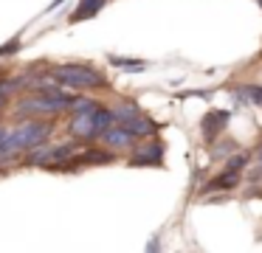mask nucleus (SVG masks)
<instances>
[{
	"label": "nucleus",
	"mask_w": 262,
	"mask_h": 253,
	"mask_svg": "<svg viewBox=\"0 0 262 253\" xmlns=\"http://www.w3.org/2000/svg\"><path fill=\"white\" fill-rule=\"evenodd\" d=\"M245 166V155H234L231 160L226 163V172H237V169H243Z\"/></svg>",
	"instance_id": "nucleus-12"
},
{
	"label": "nucleus",
	"mask_w": 262,
	"mask_h": 253,
	"mask_svg": "<svg viewBox=\"0 0 262 253\" xmlns=\"http://www.w3.org/2000/svg\"><path fill=\"white\" fill-rule=\"evenodd\" d=\"M6 135H9V132H6V127H0V144L6 141Z\"/></svg>",
	"instance_id": "nucleus-15"
},
{
	"label": "nucleus",
	"mask_w": 262,
	"mask_h": 253,
	"mask_svg": "<svg viewBox=\"0 0 262 253\" xmlns=\"http://www.w3.org/2000/svg\"><path fill=\"white\" fill-rule=\"evenodd\" d=\"M124 129H127L130 135H136V138H138V135H149V132H152L155 124L149 121V118H144V116H136V118H130V121L124 124Z\"/></svg>",
	"instance_id": "nucleus-9"
},
{
	"label": "nucleus",
	"mask_w": 262,
	"mask_h": 253,
	"mask_svg": "<svg viewBox=\"0 0 262 253\" xmlns=\"http://www.w3.org/2000/svg\"><path fill=\"white\" fill-rule=\"evenodd\" d=\"M147 253H158V239H152V242H149V247H147Z\"/></svg>",
	"instance_id": "nucleus-14"
},
{
	"label": "nucleus",
	"mask_w": 262,
	"mask_h": 253,
	"mask_svg": "<svg viewBox=\"0 0 262 253\" xmlns=\"http://www.w3.org/2000/svg\"><path fill=\"white\" fill-rule=\"evenodd\" d=\"M110 62H113L116 67H127V71H144V62H130V59H121V56H110Z\"/></svg>",
	"instance_id": "nucleus-11"
},
{
	"label": "nucleus",
	"mask_w": 262,
	"mask_h": 253,
	"mask_svg": "<svg viewBox=\"0 0 262 253\" xmlns=\"http://www.w3.org/2000/svg\"><path fill=\"white\" fill-rule=\"evenodd\" d=\"M96 110L93 112H79V116H74V121H71V135L74 138H96L99 129H96Z\"/></svg>",
	"instance_id": "nucleus-4"
},
{
	"label": "nucleus",
	"mask_w": 262,
	"mask_h": 253,
	"mask_svg": "<svg viewBox=\"0 0 262 253\" xmlns=\"http://www.w3.org/2000/svg\"><path fill=\"white\" fill-rule=\"evenodd\" d=\"M161 160H164V146L161 144H147L133 149V163L136 166H161Z\"/></svg>",
	"instance_id": "nucleus-5"
},
{
	"label": "nucleus",
	"mask_w": 262,
	"mask_h": 253,
	"mask_svg": "<svg viewBox=\"0 0 262 253\" xmlns=\"http://www.w3.org/2000/svg\"><path fill=\"white\" fill-rule=\"evenodd\" d=\"M237 180H239V172H226L223 177H217L214 183L209 186V189H231V186L237 183Z\"/></svg>",
	"instance_id": "nucleus-10"
},
{
	"label": "nucleus",
	"mask_w": 262,
	"mask_h": 253,
	"mask_svg": "<svg viewBox=\"0 0 262 253\" xmlns=\"http://www.w3.org/2000/svg\"><path fill=\"white\" fill-rule=\"evenodd\" d=\"M107 3V0H82L76 6V11L71 14V22H79V20H91L93 14H99V9Z\"/></svg>",
	"instance_id": "nucleus-7"
},
{
	"label": "nucleus",
	"mask_w": 262,
	"mask_h": 253,
	"mask_svg": "<svg viewBox=\"0 0 262 253\" xmlns=\"http://www.w3.org/2000/svg\"><path fill=\"white\" fill-rule=\"evenodd\" d=\"M102 141L110 146V149H130L133 141H136V135H130L124 127H113V129H107V132L102 135Z\"/></svg>",
	"instance_id": "nucleus-6"
},
{
	"label": "nucleus",
	"mask_w": 262,
	"mask_h": 253,
	"mask_svg": "<svg viewBox=\"0 0 262 253\" xmlns=\"http://www.w3.org/2000/svg\"><path fill=\"white\" fill-rule=\"evenodd\" d=\"M226 112H209V116L203 118V138L206 141H214V135L223 129V124H226Z\"/></svg>",
	"instance_id": "nucleus-8"
},
{
	"label": "nucleus",
	"mask_w": 262,
	"mask_h": 253,
	"mask_svg": "<svg viewBox=\"0 0 262 253\" xmlns=\"http://www.w3.org/2000/svg\"><path fill=\"white\" fill-rule=\"evenodd\" d=\"M48 135H51V124L48 121H29L23 127L12 129L6 135V141L0 144V160L17 155L20 149H37L48 141Z\"/></svg>",
	"instance_id": "nucleus-1"
},
{
	"label": "nucleus",
	"mask_w": 262,
	"mask_h": 253,
	"mask_svg": "<svg viewBox=\"0 0 262 253\" xmlns=\"http://www.w3.org/2000/svg\"><path fill=\"white\" fill-rule=\"evenodd\" d=\"M17 48H20V42H17V39H12L9 45H3V48H0V54H12V51H17Z\"/></svg>",
	"instance_id": "nucleus-13"
},
{
	"label": "nucleus",
	"mask_w": 262,
	"mask_h": 253,
	"mask_svg": "<svg viewBox=\"0 0 262 253\" xmlns=\"http://www.w3.org/2000/svg\"><path fill=\"white\" fill-rule=\"evenodd\" d=\"M51 76L57 84H65V87H74V90H91L104 84L102 73L88 65H59L51 71Z\"/></svg>",
	"instance_id": "nucleus-2"
},
{
	"label": "nucleus",
	"mask_w": 262,
	"mask_h": 253,
	"mask_svg": "<svg viewBox=\"0 0 262 253\" xmlns=\"http://www.w3.org/2000/svg\"><path fill=\"white\" fill-rule=\"evenodd\" d=\"M256 157H259V169H256V172L262 174V146H259V152H256Z\"/></svg>",
	"instance_id": "nucleus-16"
},
{
	"label": "nucleus",
	"mask_w": 262,
	"mask_h": 253,
	"mask_svg": "<svg viewBox=\"0 0 262 253\" xmlns=\"http://www.w3.org/2000/svg\"><path fill=\"white\" fill-rule=\"evenodd\" d=\"M74 155V146H37V149L29 152V163L34 166H57V163L68 160Z\"/></svg>",
	"instance_id": "nucleus-3"
}]
</instances>
